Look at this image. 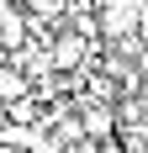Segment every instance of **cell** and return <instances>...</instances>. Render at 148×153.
I'll return each mask as SVG.
<instances>
[{"mask_svg":"<svg viewBox=\"0 0 148 153\" xmlns=\"http://www.w3.org/2000/svg\"><path fill=\"white\" fill-rule=\"evenodd\" d=\"M27 153H69V143H64L58 132H53V127H48V132H43V137H37V143H32Z\"/></svg>","mask_w":148,"mask_h":153,"instance_id":"6da1fadb","label":"cell"}]
</instances>
